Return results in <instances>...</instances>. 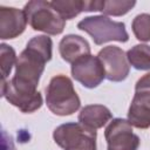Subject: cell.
I'll return each mask as SVG.
<instances>
[{"instance_id":"cell-7","label":"cell","mask_w":150,"mask_h":150,"mask_svg":"<svg viewBox=\"0 0 150 150\" xmlns=\"http://www.w3.org/2000/svg\"><path fill=\"white\" fill-rule=\"evenodd\" d=\"M104 137L107 150H137L141 142L132 132V125L124 118H112L104 130Z\"/></svg>"},{"instance_id":"cell-13","label":"cell","mask_w":150,"mask_h":150,"mask_svg":"<svg viewBox=\"0 0 150 150\" xmlns=\"http://www.w3.org/2000/svg\"><path fill=\"white\" fill-rule=\"evenodd\" d=\"M112 118L111 111L102 104H89L81 109L79 114V123L96 130L105 125Z\"/></svg>"},{"instance_id":"cell-12","label":"cell","mask_w":150,"mask_h":150,"mask_svg":"<svg viewBox=\"0 0 150 150\" xmlns=\"http://www.w3.org/2000/svg\"><path fill=\"white\" fill-rule=\"evenodd\" d=\"M59 52L66 62L74 63L80 57L90 54V45L80 35L68 34L61 39L59 43Z\"/></svg>"},{"instance_id":"cell-14","label":"cell","mask_w":150,"mask_h":150,"mask_svg":"<svg viewBox=\"0 0 150 150\" xmlns=\"http://www.w3.org/2000/svg\"><path fill=\"white\" fill-rule=\"evenodd\" d=\"M128 62L137 70H150V46L135 45L127 53Z\"/></svg>"},{"instance_id":"cell-17","label":"cell","mask_w":150,"mask_h":150,"mask_svg":"<svg viewBox=\"0 0 150 150\" xmlns=\"http://www.w3.org/2000/svg\"><path fill=\"white\" fill-rule=\"evenodd\" d=\"M16 55H15V50L6 45V43H1L0 45V64H1V74H2V80L1 82H6L8 75L11 74L12 67L16 63Z\"/></svg>"},{"instance_id":"cell-15","label":"cell","mask_w":150,"mask_h":150,"mask_svg":"<svg viewBox=\"0 0 150 150\" xmlns=\"http://www.w3.org/2000/svg\"><path fill=\"white\" fill-rule=\"evenodd\" d=\"M135 5L136 1L134 0H103L101 12L105 15L121 16L127 14Z\"/></svg>"},{"instance_id":"cell-1","label":"cell","mask_w":150,"mask_h":150,"mask_svg":"<svg viewBox=\"0 0 150 150\" xmlns=\"http://www.w3.org/2000/svg\"><path fill=\"white\" fill-rule=\"evenodd\" d=\"M52 49L49 36H33L16 60L14 76L1 82V95L22 112H33L42 105V96L36 88L46 63L52 59Z\"/></svg>"},{"instance_id":"cell-8","label":"cell","mask_w":150,"mask_h":150,"mask_svg":"<svg viewBox=\"0 0 150 150\" xmlns=\"http://www.w3.org/2000/svg\"><path fill=\"white\" fill-rule=\"evenodd\" d=\"M97 57L103 64L105 79L112 82H121L125 80L130 71V64L127 54L117 46H107L101 49Z\"/></svg>"},{"instance_id":"cell-2","label":"cell","mask_w":150,"mask_h":150,"mask_svg":"<svg viewBox=\"0 0 150 150\" xmlns=\"http://www.w3.org/2000/svg\"><path fill=\"white\" fill-rule=\"evenodd\" d=\"M46 104L48 109L57 116L73 115L80 109V97L68 76L59 74L52 77L46 88Z\"/></svg>"},{"instance_id":"cell-3","label":"cell","mask_w":150,"mask_h":150,"mask_svg":"<svg viewBox=\"0 0 150 150\" xmlns=\"http://www.w3.org/2000/svg\"><path fill=\"white\" fill-rule=\"evenodd\" d=\"M23 12L27 22L34 30H40L49 35H59L64 29L66 20L56 12L50 1H28L23 7Z\"/></svg>"},{"instance_id":"cell-11","label":"cell","mask_w":150,"mask_h":150,"mask_svg":"<svg viewBox=\"0 0 150 150\" xmlns=\"http://www.w3.org/2000/svg\"><path fill=\"white\" fill-rule=\"evenodd\" d=\"M50 4L63 20H70L82 12H101L103 0H54Z\"/></svg>"},{"instance_id":"cell-9","label":"cell","mask_w":150,"mask_h":150,"mask_svg":"<svg viewBox=\"0 0 150 150\" xmlns=\"http://www.w3.org/2000/svg\"><path fill=\"white\" fill-rule=\"evenodd\" d=\"M71 75L86 88H96L105 79V71L97 56L86 55L71 63Z\"/></svg>"},{"instance_id":"cell-16","label":"cell","mask_w":150,"mask_h":150,"mask_svg":"<svg viewBox=\"0 0 150 150\" xmlns=\"http://www.w3.org/2000/svg\"><path fill=\"white\" fill-rule=\"evenodd\" d=\"M131 28L137 40L143 42L150 41V14L142 13L136 15L132 20Z\"/></svg>"},{"instance_id":"cell-6","label":"cell","mask_w":150,"mask_h":150,"mask_svg":"<svg viewBox=\"0 0 150 150\" xmlns=\"http://www.w3.org/2000/svg\"><path fill=\"white\" fill-rule=\"evenodd\" d=\"M128 121L138 129L150 127V73L138 79L135 84V95L128 110Z\"/></svg>"},{"instance_id":"cell-4","label":"cell","mask_w":150,"mask_h":150,"mask_svg":"<svg viewBox=\"0 0 150 150\" xmlns=\"http://www.w3.org/2000/svg\"><path fill=\"white\" fill-rule=\"evenodd\" d=\"M77 28L88 33L97 46L109 41L127 42L129 40L125 25L123 22L112 21L105 15L86 16L77 23Z\"/></svg>"},{"instance_id":"cell-10","label":"cell","mask_w":150,"mask_h":150,"mask_svg":"<svg viewBox=\"0 0 150 150\" xmlns=\"http://www.w3.org/2000/svg\"><path fill=\"white\" fill-rule=\"evenodd\" d=\"M27 26L23 9L0 6V39H15L21 35Z\"/></svg>"},{"instance_id":"cell-5","label":"cell","mask_w":150,"mask_h":150,"mask_svg":"<svg viewBox=\"0 0 150 150\" xmlns=\"http://www.w3.org/2000/svg\"><path fill=\"white\" fill-rule=\"evenodd\" d=\"M55 143L63 150H96V130L81 123H64L54 132Z\"/></svg>"}]
</instances>
